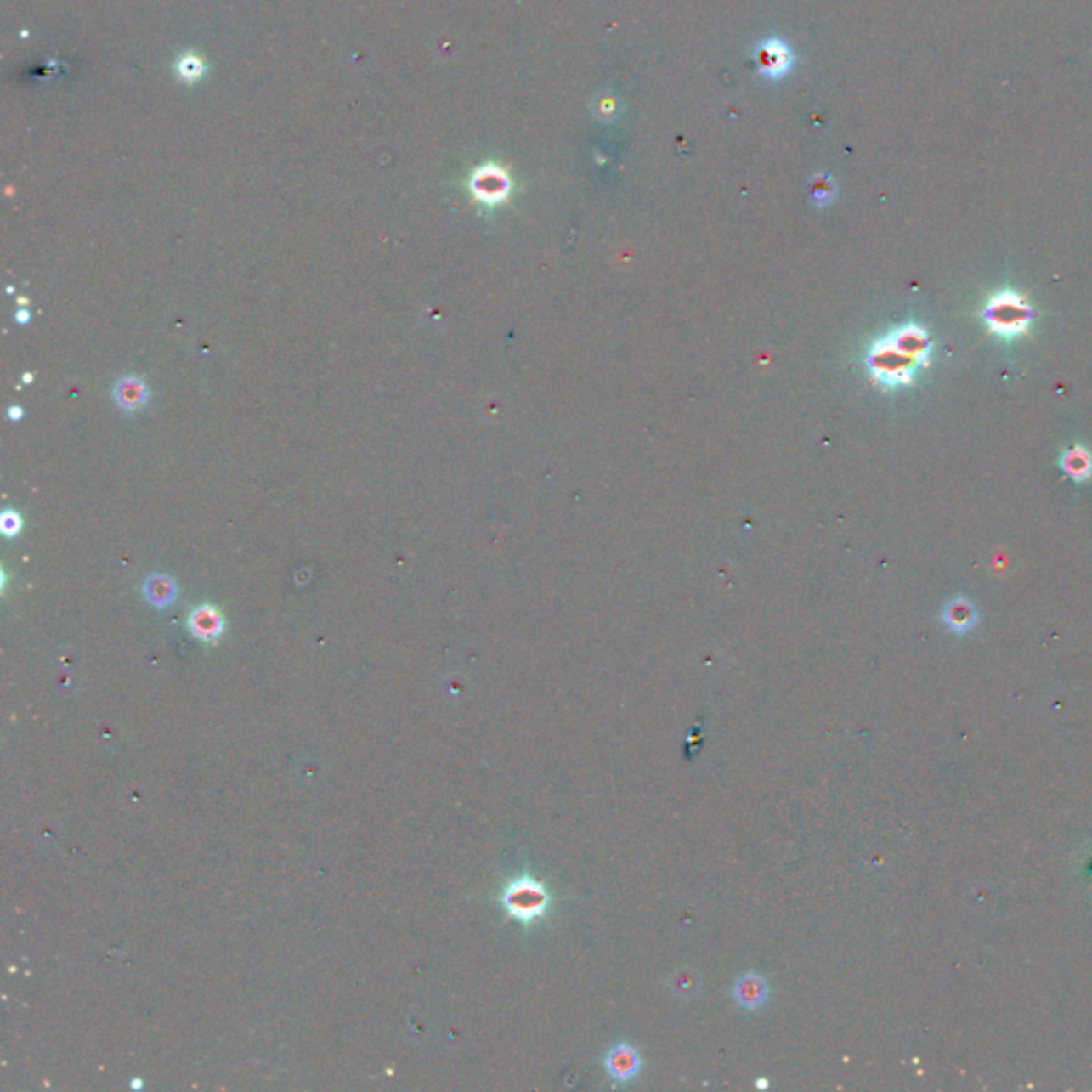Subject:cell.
<instances>
[{
    "label": "cell",
    "mask_w": 1092,
    "mask_h": 1092,
    "mask_svg": "<svg viewBox=\"0 0 1092 1092\" xmlns=\"http://www.w3.org/2000/svg\"><path fill=\"white\" fill-rule=\"evenodd\" d=\"M188 627L196 638L216 640L224 630L223 614L218 613L213 606H196L188 617Z\"/></svg>",
    "instance_id": "cell-6"
},
{
    "label": "cell",
    "mask_w": 1092,
    "mask_h": 1092,
    "mask_svg": "<svg viewBox=\"0 0 1092 1092\" xmlns=\"http://www.w3.org/2000/svg\"><path fill=\"white\" fill-rule=\"evenodd\" d=\"M988 331L1001 337H1018L1024 336L1031 326L1033 308L1022 295L1014 291H1001L988 301V305L982 312Z\"/></svg>",
    "instance_id": "cell-2"
},
{
    "label": "cell",
    "mask_w": 1092,
    "mask_h": 1092,
    "mask_svg": "<svg viewBox=\"0 0 1092 1092\" xmlns=\"http://www.w3.org/2000/svg\"><path fill=\"white\" fill-rule=\"evenodd\" d=\"M945 619H948V623L956 631L969 630V627L975 623V610L966 600H953L952 604L945 608Z\"/></svg>",
    "instance_id": "cell-11"
},
{
    "label": "cell",
    "mask_w": 1092,
    "mask_h": 1092,
    "mask_svg": "<svg viewBox=\"0 0 1092 1092\" xmlns=\"http://www.w3.org/2000/svg\"><path fill=\"white\" fill-rule=\"evenodd\" d=\"M178 71H179V75H182L184 79H188V82H192V79L201 77V73H203V65H201L199 58H195V56H184L182 60H179Z\"/></svg>",
    "instance_id": "cell-13"
},
{
    "label": "cell",
    "mask_w": 1092,
    "mask_h": 1092,
    "mask_svg": "<svg viewBox=\"0 0 1092 1092\" xmlns=\"http://www.w3.org/2000/svg\"><path fill=\"white\" fill-rule=\"evenodd\" d=\"M0 527H3V531L7 535H15L20 531V527H22V518L14 510H7V512H3V518H0Z\"/></svg>",
    "instance_id": "cell-14"
},
{
    "label": "cell",
    "mask_w": 1092,
    "mask_h": 1092,
    "mask_svg": "<svg viewBox=\"0 0 1092 1092\" xmlns=\"http://www.w3.org/2000/svg\"><path fill=\"white\" fill-rule=\"evenodd\" d=\"M144 593H145V600H148L150 604L158 606V608H165V606L173 604L175 597H178V583H175L171 576L152 574L148 576V580H145Z\"/></svg>",
    "instance_id": "cell-8"
},
{
    "label": "cell",
    "mask_w": 1092,
    "mask_h": 1092,
    "mask_svg": "<svg viewBox=\"0 0 1092 1092\" xmlns=\"http://www.w3.org/2000/svg\"><path fill=\"white\" fill-rule=\"evenodd\" d=\"M734 997L738 1001V1005H743L744 1010H757L767 1003L768 999V986L764 982V977L755 973L743 975V977L736 982L734 986Z\"/></svg>",
    "instance_id": "cell-7"
},
{
    "label": "cell",
    "mask_w": 1092,
    "mask_h": 1092,
    "mask_svg": "<svg viewBox=\"0 0 1092 1092\" xmlns=\"http://www.w3.org/2000/svg\"><path fill=\"white\" fill-rule=\"evenodd\" d=\"M504 907L514 919L529 924L544 915L549 907V892L531 877H521L506 888Z\"/></svg>",
    "instance_id": "cell-3"
},
{
    "label": "cell",
    "mask_w": 1092,
    "mask_h": 1092,
    "mask_svg": "<svg viewBox=\"0 0 1092 1092\" xmlns=\"http://www.w3.org/2000/svg\"><path fill=\"white\" fill-rule=\"evenodd\" d=\"M1061 467L1069 478H1073L1075 483H1082V480H1088L1092 476V455L1090 450H1086L1084 446H1073L1067 453H1062L1061 457Z\"/></svg>",
    "instance_id": "cell-10"
},
{
    "label": "cell",
    "mask_w": 1092,
    "mask_h": 1092,
    "mask_svg": "<svg viewBox=\"0 0 1092 1092\" xmlns=\"http://www.w3.org/2000/svg\"><path fill=\"white\" fill-rule=\"evenodd\" d=\"M9 414H11V418H14V421H18V418L22 416V410H20V408H11V412H9Z\"/></svg>",
    "instance_id": "cell-16"
},
{
    "label": "cell",
    "mask_w": 1092,
    "mask_h": 1092,
    "mask_svg": "<svg viewBox=\"0 0 1092 1092\" xmlns=\"http://www.w3.org/2000/svg\"><path fill=\"white\" fill-rule=\"evenodd\" d=\"M114 395L120 408L137 410L145 404V399H148V387H145L144 380L137 378V376H127V378H122L118 384H116Z\"/></svg>",
    "instance_id": "cell-9"
},
{
    "label": "cell",
    "mask_w": 1092,
    "mask_h": 1092,
    "mask_svg": "<svg viewBox=\"0 0 1092 1092\" xmlns=\"http://www.w3.org/2000/svg\"><path fill=\"white\" fill-rule=\"evenodd\" d=\"M15 320H20V322H26V320H28V312H26V309H20V312H18V314H15Z\"/></svg>",
    "instance_id": "cell-15"
},
{
    "label": "cell",
    "mask_w": 1092,
    "mask_h": 1092,
    "mask_svg": "<svg viewBox=\"0 0 1092 1092\" xmlns=\"http://www.w3.org/2000/svg\"><path fill=\"white\" fill-rule=\"evenodd\" d=\"M606 1069H608V1073L613 1075L614 1079H619V1082L634 1079L640 1069V1054L627 1044L614 1045V1048H610V1052L606 1054Z\"/></svg>",
    "instance_id": "cell-5"
},
{
    "label": "cell",
    "mask_w": 1092,
    "mask_h": 1092,
    "mask_svg": "<svg viewBox=\"0 0 1092 1092\" xmlns=\"http://www.w3.org/2000/svg\"><path fill=\"white\" fill-rule=\"evenodd\" d=\"M928 359H931L928 333L918 325H905L870 346L866 354V367L873 382L885 388H897L914 382L919 367L928 365Z\"/></svg>",
    "instance_id": "cell-1"
},
{
    "label": "cell",
    "mask_w": 1092,
    "mask_h": 1092,
    "mask_svg": "<svg viewBox=\"0 0 1092 1092\" xmlns=\"http://www.w3.org/2000/svg\"><path fill=\"white\" fill-rule=\"evenodd\" d=\"M508 190L510 179L506 175V171H501L500 167H483L472 178V192L483 203H500V201H504L508 196Z\"/></svg>",
    "instance_id": "cell-4"
},
{
    "label": "cell",
    "mask_w": 1092,
    "mask_h": 1092,
    "mask_svg": "<svg viewBox=\"0 0 1092 1092\" xmlns=\"http://www.w3.org/2000/svg\"><path fill=\"white\" fill-rule=\"evenodd\" d=\"M771 45H772V49H767V52H764L767 60H764V69H761V71H771V73L777 75L779 71L788 69L789 54L785 52V49H781L779 43H771Z\"/></svg>",
    "instance_id": "cell-12"
}]
</instances>
